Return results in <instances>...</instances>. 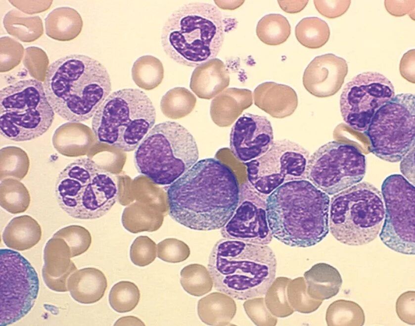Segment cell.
Segmentation results:
<instances>
[{
    "mask_svg": "<svg viewBox=\"0 0 415 326\" xmlns=\"http://www.w3.org/2000/svg\"><path fill=\"white\" fill-rule=\"evenodd\" d=\"M180 283L183 288L191 295L197 297L208 293L214 286L208 270L199 264H190L180 272Z\"/></svg>",
    "mask_w": 415,
    "mask_h": 326,
    "instance_id": "cell-29",
    "label": "cell"
},
{
    "mask_svg": "<svg viewBox=\"0 0 415 326\" xmlns=\"http://www.w3.org/2000/svg\"><path fill=\"white\" fill-rule=\"evenodd\" d=\"M156 256L155 244L146 236L138 237L132 244L130 258L138 267H145L152 263Z\"/></svg>",
    "mask_w": 415,
    "mask_h": 326,
    "instance_id": "cell-36",
    "label": "cell"
},
{
    "mask_svg": "<svg viewBox=\"0 0 415 326\" xmlns=\"http://www.w3.org/2000/svg\"><path fill=\"white\" fill-rule=\"evenodd\" d=\"M258 38L264 44L277 46L285 42L291 33V26L283 15L271 13L262 17L256 29Z\"/></svg>",
    "mask_w": 415,
    "mask_h": 326,
    "instance_id": "cell-28",
    "label": "cell"
},
{
    "mask_svg": "<svg viewBox=\"0 0 415 326\" xmlns=\"http://www.w3.org/2000/svg\"><path fill=\"white\" fill-rule=\"evenodd\" d=\"M273 237L291 247H309L329 233L330 198L306 180L285 183L266 198Z\"/></svg>",
    "mask_w": 415,
    "mask_h": 326,
    "instance_id": "cell-2",
    "label": "cell"
},
{
    "mask_svg": "<svg viewBox=\"0 0 415 326\" xmlns=\"http://www.w3.org/2000/svg\"><path fill=\"white\" fill-rule=\"evenodd\" d=\"M114 325H140L145 326V324L138 318L134 316H125L119 319Z\"/></svg>",
    "mask_w": 415,
    "mask_h": 326,
    "instance_id": "cell-42",
    "label": "cell"
},
{
    "mask_svg": "<svg viewBox=\"0 0 415 326\" xmlns=\"http://www.w3.org/2000/svg\"><path fill=\"white\" fill-rule=\"evenodd\" d=\"M280 7L288 13H296L302 11L308 0H277Z\"/></svg>",
    "mask_w": 415,
    "mask_h": 326,
    "instance_id": "cell-40",
    "label": "cell"
},
{
    "mask_svg": "<svg viewBox=\"0 0 415 326\" xmlns=\"http://www.w3.org/2000/svg\"><path fill=\"white\" fill-rule=\"evenodd\" d=\"M189 255L188 246L175 238H167L158 244L157 257L166 262H182L187 259Z\"/></svg>",
    "mask_w": 415,
    "mask_h": 326,
    "instance_id": "cell-35",
    "label": "cell"
},
{
    "mask_svg": "<svg viewBox=\"0 0 415 326\" xmlns=\"http://www.w3.org/2000/svg\"><path fill=\"white\" fill-rule=\"evenodd\" d=\"M384 5L393 16L401 17L408 14L415 20V0H385Z\"/></svg>",
    "mask_w": 415,
    "mask_h": 326,
    "instance_id": "cell-38",
    "label": "cell"
},
{
    "mask_svg": "<svg viewBox=\"0 0 415 326\" xmlns=\"http://www.w3.org/2000/svg\"><path fill=\"white\" fill-rule=\"evenodd\" d=\"M52 237L61 238L66 241L70 247L72 258L85 252L91 243V236L89 231L77 225L63 228L56 232Z\"/></svg>",
    "mask_w": 415,
    "mask_h": 326,
    "instance_id": "cell-33",
    "label": "cell"
},
{
    "mask_svg": "<svg viewBox=\"0 0 415 326\" xmlns=\"http://www.w3.org/2000/svg\"><path fill=\"white\" fill-rule=\"evenodd\" d=\"M415 49L404 54L400 62L399 70L401 75L409 81L415 82Z\"/></svg>",
    "mask_w": 415,
    "mask_h": 326,
    "instance_id": "cell-39",
    "label": "cell"
},
{
    "mask_svg": "<svg viewBox=\"0 0 415 326\" xmlns=\"http://www.w3.org/2000/svg\"><path fill=\"white\" fill-rule=\"evenodd\" d=\"M43 258L42 273L46 286L55 292H67V279L77 270L70 259L71 253L68 244L62 238L52 237L45 245Z\"/></svg>",
    "mask_w": 415,
    "mask_h": 326,
    "instance_id": "cell-20",
    "label": "cell"
},
{
    "mask_svg": "<svg viewBox=\"0 0 415 326\" xmlns=\"http://www.w3.org/2000/svg\"><path fill=\"white\" fill-rule=\"evenodd\" d=\"M310 286L321 291L323 299H328L339 292L342 283L338 270L325 263L314 265L305 274Z\"/></svg>",
    "mask_w": 415,
    "mask_h": 326,
    "instance_id": "cell-26",
    "label": "cell"
},
{
    "mask_svg": "<svg viewBox=\"0 0 415 326\" xmlns=\"http://www.w3.org/2000/svg\"><path fill=\"white\" fill-rule=\"evenodd\" d=\"M42 234L38 222L30 216L23 215L12 219L5 227L2 238L8 247L24 251L36 245L41 240Z\"/></svg>",
    "mask_w": 415,
    "mask_h": 326,
    "instance_id": "cell-23",
    "label": "cell"
},
{
    "mask_svg": "<svg viewBox=\"0 0 415 326\" xmlns=\"http://www.w3.org/2000/svg\"><path fill=\"white\" fill-rule=\"evenodd\" d=\"M252 103L251 92L248 90L229 89L217 95L211 102L210 111L214 119H218L231 110L246 107Z\"/></svg>",
    "mask_w": 415,
    "mask_h": 326,
    "instance_id": "cell-31",
    "label": "cell"
},
{
    "mask_svg": "<svg viewBox=\"0 0 415 326\" xmlns=\"http://www.w3.org/2000/svg\"><path fill=\"white\" fill-rule=\"evenodd\" d=\"M272 124L264 116L243 114L233 124L230 145L233 155L246 163L265 153L274 142Z\"/></svg>",
    "mask_w": 415,
    "mask_h": 326,
    "instance_id": "cell-18",
    "label": "cell"
},
{
    "mask_svg": "<svg viewBox=\"0 0 415 326\" xmlns=\"http://www.w3.org/2000/svg\"><path fill=\"white\" fill-rule=\"evenodd\" d=\"M131 72L135 84L145 90L157 87L164 77L162 62L151 55H142L137 59L133 64Z\"/></svg>",
    "mask_w": 415,
    "mask_h": 326,
    "instance_id": "cell-25",
    "label": "cell"
},
{
    "mask_svg": "<svg viewBox=\"0 0 415 326\" xmlns=\"http://www.w3.org/2000/svg\"><path fill=\"white\" fill-rule=\"evenodd\" d=\"M384 216L382 194L367 182L348 187L330 200L329 230L336 240L346 245H363L375 239Z\"/></svg>",
    "mask_w": 415,
    "mask_h": 326,
    "instance_id": "cell-9",
    "label": "cell"
},
{
    "mask_svg": "<svg viewBox=\"0 0 415 326\" xmlns=\"http://www.w3.org/2000/svg\"><path fill=\"white\" fill-rule=\"evenodd\" d=\"M43 86L54 112L74 123L92 117L112 90L105 66L90 56L79 54L53 62L47 69Z\"/></svg>",
    "mask_w": 415,
    "mask_h": 326,
    "instance_id": "cell-3",
    "label": "cell"
},
{
    "mask_svg": "<svg viewBox=\"0 0 415 326\" xmlns=\"http://www.w3.org/2000/svg\"><path fill=\"white\" fill-rule=\"evenodd\" d=\"M348 72V65L343 58L333 53L315 57L304 71L306 89L318 96L334 94L341 88Z\"/></svg>",
    "mask_w": 415,
    "mask_h": 326,
    "instance_id": "cell-19",
    "label": "cell"
},
{
    "mask_svg": "<svg viewBox=\"0 0 415 326\" xmlns=\"http://www.w3.org/2000/svg\"><path fill=\"white\" fill-rule=\"evenodd\" d=\"M107 287V281L104 274L93 267L77 270L67 281L68 291L72 298L83 304H91L99 301Z\"/></svg>",
    "mask_w": 415,
    "mask_h": 326,
    "instance_id": "cell-22",
    "label": "cell"
},
{
    "mask_svg": "<svg viewBox=\"0 0 415 326\" xmlns=\"http://www.w3.org/2000/svg\"><path fill=\"white\" fill-rule=\"evenodd\" d=\"M140 297V291L137 285L129 281H120L110 289L108 301L115 311L124 313L134 310Z\"/></svg>",
    "mask_w": 415,
    "mask_h": 326,
    "instance_id": "cell-32",
    "label": "cell"
},
{
    "mask_svg": "<svg viewBox=\"0 0 415 326\" xmlns=\"http://www.w3.org/2000/svg\"><path fill=\"white\" fill-rule=\"evenodd\" d=\"M196 102L195 96L185 88L177 87L170 90L162 97L160 107L167 116L180 118L188 114Z\"/></svg>",
    "mask_w": 415,
    "mask_h": 326,
    "instance_id": "cell-30",
    "label": "cell"
},
{
    "mask_svg": "<svg viewBox=\"0 0 415 326\" xmlns=\"http://www.w3.org/2000/svg\"><path fill=\"white\" fill-rule=\"evenodd\" d=\"M385 216L382 242L400 253L415 254V188L400 174L386 177L381 185Z\"/></svg>",
    "mask_w": 415,
    "mask_h": 326,
    "instance_id": "cell-13",
    "label": "cell"
},
{
    "mask_svg": "<svg viewBox=\"0 0 415 326\" xmlns=\"http://www.w3.org/2000/svg\"><path fill=\"white\" fill-rule=\"evenodd\" d=\"M55 193L60 208L76 219L93 220L106 214L117 201L114 176L89 157L77 159L59 174Z\"/></svg>",
    "mask_w": 415,
    "mask_h": 326,
    "instance_id": "cell-6",
    "label": "cell"
},
{
    "mask_svg": "<svg viewBox=\"0 0 415 326\" xmlns=\"http://www.w3.org/2000/svg\"><path fill=\"white\" fill-rule=\"evenodd\" d=\"M314 3L321 14L332 19L344 14L348 9L351 0H314Z\"/></svg>",
    "mask_w": 415,
    "mask_h": 326,
    "instance_id": "cell-37",
    "label": "cell"
},
{
    "mask_svg": "<svg viewBox=\"0 0 415 326\" xmlns=\"http://www.w3.org/2000/svg\"><path fill=\"white\" fill-rule=\"evenodd\" d=\"M366 169L365 155L356 147L329 141L310 156L306 179L328 195H334L359 183Z\"/></svg>",
    "mask_w": 415,
    "mask_h": 326,
    "instance_id": "cell-12",
    "label": "cell"
},
{
    "mask_svg": "<svg viewBox=\"0 0 415 326\" xmlns=\"http://www.w3.org/2000/svg\"><path fill=\"white\" fill-rule=\"evenodd\" d=\"M229 80L225 63L214 58L196 66L191 75L190 88L198 97L209 99L226 88Z\"/></svg>",
    "mask_w": 415,
    "mask_h": 326,
    "instance_id": "cell-21",
    "label": "cell"
},
{
    "mask_svg": "<svg viewBox=\"0 0 415 326\" xmlns=\"http://www.w3.org/2000/svg\"><path fill=\"white\" fill-rule=\"evenodd\" d=\"M297 41L309 48L316 49L324 46L328 41L330 32L327 23L317 17L301 19L295 28Z\"/></svg>",
    "mask_w": 415,
    "mask_h": 326,
    "instance_id": "cell-27",
    "label": "cell"
},
{
    "mask_svg": "<svg viewBox=\"0 0 415 326\" xmlns=\"http://www.w3.org/2000/svg\"><path fill=\"white\" fill-rule=\"evenodd\" d=\"M309 152L287 139L274 141L260 157L244 163L248 182L259 193L267 196L281 185L306 180Z\"/></svg>",
    "mask_w": 415,
    "mask_h": 326,
    "instance_id": "cell-15",
    "label": "cell"
},
{
    "mask_svg": "<svg viewBox=\"0 0 415 326\" xmlns=\"http://www.w3.org/2000/svg\"><path fill=\"white\" fill-rule=\"evenodd\" d=\"M30 196L27 188L22 185L20 187L0 188V206L11 214L25 212L29 205Z\"/></svg>",
    "mask_w": 415,
    "mask_h": 326,
    "instance_id": "cell-34",
    "label": "cell"
},
{
    "mask_svg": "<svg viewBox=\"0 0 415 326\" xmlns=\"http://www.w3.org/2000/svg\"><path fill=\"white\" fill-rule=\"evenodd\" d=\"M239 195L237 179L229 166L217 159H201L169 186V214L191 230H218L233 215Z\"/></svg>",
    "mask_w": 415,
    "mask_h": 326,
    "instance_id": "cell-1",
    "label": "cell"
},
{
    "mask_svg": "<svg viewBox=\"0 0 415 326\" xmlns=\"http://www.w3.org/2000/svg\"><path fill=\"white\" fill-rule=\"evenodd\" d=\"M224 36L225 22L220 10L211 3L193 2L180 6L168 17L161 43L173 61L194 67L218 54Z\"/></svg>",
    "mask_w": 415,
    "mask_h": 326,
    "instance_id": "cell-5",
    "label": "cell"
},
{
    "mask_svg": "<svg viewBox=\"0 0 415 326\" xmlns=\"http://www.w3.org/2000/svg\"><path fill=\"white\" fill-rule=\"evenodd\" d=\"M391 82L376 72H364L345 84L340 98L344 122L356 131L365 132L376 112L395 96Z\"/></svg>",
    "mask_w": 415,
    "mask_h": 326,
    "instance_id": "cell-16",
    "label": "cell"
},
{
    "mask_svg": "<svg viewBox=\"0 0 415 326\" xmlns=\"http://www.w3.org/2000/svg\"><path fill=\"white\" fill-rule=\"evenodd\" d=\"M235 312V304L232 298L218 291L209 294L198 302V317L207 325H226Z\"/></svg>",
    "mask_w": 415,
    "mask_h": 326,
    "instance_id": "cell-24",
    "label": "cell"
},
{
    "mask_svg": "<svg viewBox=\"0 0 415 326\" xmlns=\"http://www.w3.org/2000/svg\"><path fill=\"white\" fill-rule=\"evenodd\" d=\"M38 274L18 252L0 250V325H11L27 315L39 291Z\"/></svg>",
    "mask_w": 415,
    "mask_h": 326,
    "instance_id": "cell-14",
    "label": "cell"
},
{
    "mask_svg": "<svg viewBox=\"0 0 415 326\" xmlns=\"http://www.w3.org/2000/svg\"><path fill=\"white\" fill-rule=\"evenodd\" d=\"M199 152L191 133L177 122L155 125L134 154L138 171L153 183L169 186L197 161Z\"/></svg>",
    "mask_w": 415,
    "mask_h": 326,
    "instance_id": "cell-8",
    "label": "cell"
},
{
    "mask_svg": "<svg viewBox=\"0 0 415 326\" xmlns=\"http://www.w3.org/2000/svg\"><path fill=\"white\" fill-rule=\"evenodd\" d=\"M249 183L240 186L238 204L233 215L221 229L223 238L268 245L273 236L269 226L266 200Z\"/></svg>",
    "mask_w": 415,
    "mask_h": 326,
    "instance_id": "cell-17",
    "label": "cell"
},
{
    "mask_svg": "<svg viewBox=\"0 0 415 326\" xmlns=\"http://www.w3.org/2000/svg\"><path fill=\"white\" fill-rule=\"evenodd\" d=\"M364 133L376 156L389 162L401 161L415 146V95H395L376 112Z\"/></svg>",
    "mask_w": 415,
    "mask_h": 326,
    "instance_id": "cell-11",
    "label": "cell"
},
{
    "mask_svg": "<svg viewBox=\"0 0 415 326\" xmlns=\"http://www.w3.org/2000/svg\"><path fill=\"white\" fill-rule=\"evenodd\" d=\"M55 112L43 84L28 79L3 88L0 92V132L14 141L38 138L50 127Z\"/></svg>",
    "mask_w": 415,
    "mask_h": 326,
    "instance_id": "cell-10",
    "label": "cell"
},
{
    "mask_svg": "<svg viewBox=\"0 0 415 326\" xmlns=\"http://www.w3.org/2000/svg\"><path fill=\"white\" fill-rule=\"evenodd\" d=\"M277 267L276 255L268 245L225 238L215 244L208 263L214 288L238 300L266 295Z\"/></svg>",
    "mask_w": 415,
    "mask_h": 326,
    "instance_id": "cell-4",
    "label": "cell"
},
{
    "mask_svg": "<svg viewBox=\"0 0 415 326\" xmlns=\"http://www.w3.org/2000/svg\"><path fill=\"white\" fill-rule=\"evenodd\" d=\"M214 2L223 9L233 10L240 6L244 0H215Z\"/></svg>",
    "mask_w": 415,
    "mask_h": 326,
    "instance_id": "cell-41",
    "label": "cell"
},
{
    "mask_svg": "<svg viewBox=\"0 0 415 326\" xmlns=\"http://www.w3.org/2000/svg\"><path fill=\"white\" fill-rule=\"evenodd\" d=\"M155 119V108L143 91L123 89L102 102L92 117V129L99 142L130 152L137 149Z\"/></svg>",
    "mask_w": 415,
    "mask_h": 326,
    "instance_id": "cell-7",
    "label": "cell"
}]
</instances>
